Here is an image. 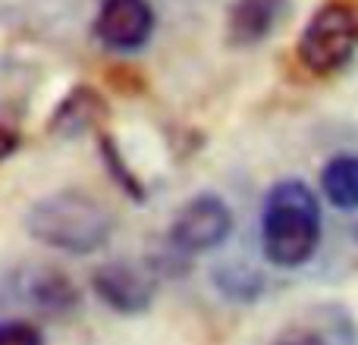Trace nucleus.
Wrapping results in <instances>:
<instances>
[{
  "instance_id": "7",
  "label": "nucleus",
  "mask_w": 358,
  "mask_h": 345,
  "mask_svg": "<svg viewBox=\"0 0 358 345\" xmlns=\"http://www.w3.org/2000/svg\"><path fill=\"white\" fill-rule=\"evenodd\" d=\"M107 117H110V107H107L104 94L92 85H76L54 107L48 119V132H54L57 138H76L82 132L101 129Z\"/></svg>"
},
{
  "instance_id": "6",
  "label": "nucleus",
  "mask_w": 358,
  "mask_h": 345,
  "mask_svg": "<svg viewBox=\"0 0 358 345\" xmlns=\"http://www.w3.org/2000/svg\"><path fill=\"white\" fill-rule=\"evenodd\" d=\"M155 22L157 16L151 0H101L92 31L107 50L132 54L151 41Z\"/></svg>"
},
{
  "instance_id": "14",
  "label": "nucleus",
  "mask_w": 358,
  "mask_h": 345,
  "mask_svg": "<svg viewBox=\"0 0 358 345\" xmlns=\"http://www.w3.org/2000/svg\"><path fill=\"white\" fill-rule=\"evenodd\" d=\"M0 345H44V336L29 321H0Z\"/></svg>"
},
{
  "instance_id": "10",
  "label": "nucleus",
  "mask_w": 358,
  "mask_h": 345,
  "mask_svg": "<svg viewBox=\"0 0 358 345\" xmlns=\"http://www.w3.org/2000/svg\"><path fill=\"white\" fill-rule=\"evenodd\" d=\"M29 302L44 317H66L79 308V289L57 267H41L29 279Z\"/></svg>"
},
{
  "instance_id": "9",
  "label": "nucleus",
  "mask_w": 358,
  "mask_h": 345,
  "mask_svg": "<svg viewBox=\"0 0 358 345\" xmlns=\"http://www.w3.org/2000/svg\"><path fill=\"white\" fill-rule=\"evenodd\" d=\"M271 345H358V330L343 308H324L283 327Z\"/></svg>"
},
{
  "instance_id": "13",
  "label": "nucleus",
  "mask_w": 358,
  "mask_h": 345,
  "mask_svg": "<svg viewBox=\"0 0 358 345\" xmlns=\"http://www.w3.org/2000/svg\"><path fill=\"white\" fill-rule=\"evenodd\" d=\"M101 151H104V161H107V167H110V172L120 179V185H123L126 191H129L136 201H145V189L138 185V179L132 176L129 170H126V163H123V157L117 154V148H113V142L110 138H104V145H101Z\"/></svg>"
},
{
  "instance_id": "1",
  "label": "nucleus",
  "mask_w": 358,
  "mask_h": 345,
  "mask_svg": "<svg viewBox=\"0 0 358 345\" xmlns=\"http://www.w3.org/2000/svg\"><path fill=\"white\" fill-rule=\"evenodd\" d=\"M324 239V214L315 189L302 179H280L261 201V251L280 270L315 260Z\"/></svg>"
},
{
  "instance_id": "12",
  "label": "nucleus",
  "mask_w": 358,
  "mask_h": 345,
  "mask_svg": "<svg viewBox=\"0 0 358 345\" xmlns=\"http://www.w3.org/2000/svg\"><path fill=\"white\" fill-rule=\"evenodd\" d=\"M214 283L217 289L223 292V295L236 298V302H252V298L261 295V289H264V283H261V277L252 270V267L245 264H223L214 270Z\"/></svg>"
},
{
  "instance_id": "15",
  "label": "nucleus",
  "mask_w": 358,
  "mask_h": 345,
  "mask_svg": "<svg viewBox=\"0 0 358 345\" xmlns=\"http://www.w3.org/2000/svg\"><path fill=\"white\" fill-rule=\"evenodd\" d=\"M19 145H22V138H19L13 129H6V126H0V163H3V161H10V157L19 151Z\"/></svg>"
},
{
  "instance_id": "3",
  "label": "nucleus",
  "mask_w": 358,
  "mask_h": 345,
  "mask_svg": "<svg viewBox=\"0 0 358 345\" xmlns=\"http://www.w3.org/2000/svg\"><path fill=\"white\" fill-rule=\"evenodd\" d=\"M358 50V13L349 3H324L305 22L296 41V57L311 75H336L352 63Z\"/></svg>"
},
{
  "instance_id": "11",
  "label": "nucleus",
  "mask_w": 358,
  "mask_h": 345,
  "mask_svg": "<svg viewBox=\"0 0 358 345\" xmlns=\"http://www.w3.org/2000/svg\"><path fill=\"white\" fill-rule=\"evenodd\" d=\"M321 195L330 207L355 214L358 210V154H334L321 170Z\"/></svg>"
},
{
  "instance_id": "2",
  "label": "nucleus",
  "mask_w": 358,
  "mask_h": 345,
  "mask_svg": "<svg viewBox=\"0 0 358 345\" xmlns=\"http://www.w3.org/2000/svg\"><path fill=\"white\" fill-rule=\"evenodd\" d=\"M117 216L104 201L82 189H57L25 210V233L38 245L85 258L110 242Z\"/></svg>"
},
{
  "instance_id": "5",
  "label": "nucleus",
  "mask_w": 358,
  "mask_h": 345,
  "mask_svg": "<svg viewBox=\"0 0 358 345\" xmlns=\"http://www.w3.org/2000/svg\"><path fill=\"white\" fill-rule=\"evenodd\" d=\"M92 289L113 314L138 317L155 304L157 277L148 264L138 267L129 260H107L92 273Z\"/></svg>"
},
{
  "instance_id": "8",
  "label": "nucleus",
  "mask_w": 358,
  "mask_h": 345,
  "mask_svg": "<svg viewBox=\"0 0 358 345\" xmlns=\"http://www.w3.org/2000/svg\"><path fill=\"white\" fill-rule=\"evenodd\" d=\"M289 13V0H236L227 13V41L233 47H255L273 35Z\"/></svg>"
},
{
  "instance_id": "4",
  "label": "nucleus",
  "mask_w": 358,
  "mask_h": 345,
  "mask_svg": "<svg viewBox=\"0 0 358 345\" xmlns=\"http://www.w3.org/2000/svg\"><path fill=\"white\" fill-rule=\"evenodd\" d=\"M229 235H233V210L214 191H201V195L189 198L176 210L173 223L167 229L170 248H176L185 258L214 251Z\"/></svg>"
}]
</instances>
